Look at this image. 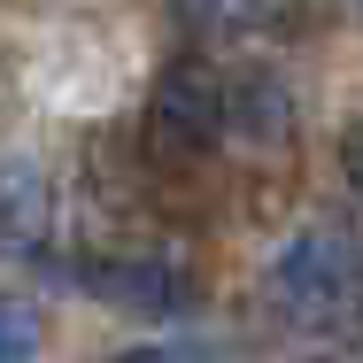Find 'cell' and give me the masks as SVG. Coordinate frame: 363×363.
Segmentation results:
<instances>
[{
  "label": "cell",
  "mask_w": 363,
  "mask_h": 363,
  "mask_svg": "<svg viewBox=\"0 0 363 363\" xmlns=\"http://www.w3.org/2000/svg\"><path fill=\"white\" fill-rule=\"evenodd\" d=\"M31 348H39V325L23 301H8V363H31Z\"/></svg>",
  "instance_id": "6"
},
{
  "label": "cell",
  "mask_w": 363,
  "mask_h": 363,
  "mask_svg": "<svg viewBox=\"0 0 363 363\" xmlns=\"http://www.w3.org/2000/svg\"><path fill=\"white\" fill-rule=\"evenodd\" d=\"M279 309L301 325H363V240L340 224H309L294 232L271 263Z\"/></svg>",
  "instance_id": "1"
},
{
  "label": "cell",
  "mask_w": 363,
  "mask_h": 363,
  "mask_svg": "<svg viewBox=\"0 0 363 363\" xmlns=\"http://www.w3.org/2000/svg\"><path fill=\"white\" fill-rule=\"evenodd\" d=\"M101 363H178V356H162V348H124V356H101Z\"/></svg>",
  "instance_id": "8"
},
{
  "label": "cell",
  "mask_w": 363,
  "mask_h": 363,
  "mask_svg": "<svg viewBox=\"0 0 363 363\" xmlns=\"http://www.w3.org/2000/svg\"><path fill=\"white\" fill-rule=\"evenodd\" d=\"M147 116H155V140L170 155H201L232 132V77H217L209 62H178V70H162Z\"/></svg>",
  "instance_id": "2"
},
{
  "label": "cell",
  "mask_w": 363,
  "mask_h": 363,
  "mask_svg": "<svg viewBox=\"0 0 363 363\" xmlns=\"http://www.w3.org/2000/svg\"><path fill=\"white\" fill-rule=\"evenodd\" d=\"M301 0H178V16L201 31V39H224V47H247V39H271L286 31Z\"/></svg>",
  "instance_id": "4"
},
{
  "label": "cell",
  "mask_w": 363,
  "mask_h": 363,
  "mask_svg": "<svg viewBox=\"0 0 363 363\" xmlns=\"http://www.w3.org/2000/svg\"><path fill=\"white\" fill-rule=\"evenodd\" d=\"M85 286L116 309H178L186 301V279L155 255H116V263H85Z\"/></svg>",
  "instance_id": "3"
},
{
  "label": "cell",
  "mask_w": 363,
  "mask_h": 363,
  "mask_svg": "<svg viewBox=\"0 0 363 363\" xmlns=\"http://www.w3.org/2000/svg\"><path fill=\"white\" fill-rule=\"evenodd\" d=\"M232 132L255 147H279L286 140V85L271 70H240L232 77Z\"/></svg>",
  "instance_id": "5"
},
{
  "label": "cell",
  "mask_w": 363,
  "mask_h": 363,
  "mask_svg": "<svg viewBox=\"0 0 363 363\" xmlns=\"http://www.w3.org/2000/svg\"><path fill=\"white\" fill-rule=\"evenodd\" d=\"M301 363H333V356H301Z\"/></svg>",
  "instance_id": "9"
},
{
  "label": "cell",
  "mask_w": 363,
  "mask_h": 363,
  "mask_svg": "<svg viewBox=\"0 0 363 363\" xmlns=\"http://www.w3.org/2000/svg\"><path fill=\"white\" fill-rule=\"evenodd\" d=\"M340 178L356 186V201H363V108H356V124H348V140H340Z\"/></svg>",
  "instance_id": "7"
}]
</instances>
